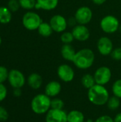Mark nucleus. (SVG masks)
Wrapping results in <instances>:
<instances>
[{
  "instance_id": "1",
  "label": "nucleus",
  "mask_w": 121,
  "mask_h": 122,
  "mask_svg": "<svg viewBox=\"0 0 121 122\" xmlns=\"http://www.w3.org/2000/svg\"><path fill=\"white\" fill-rule=\"evenodd\" d=\"M95 61V54L92 49L84 48L76 51L73 63L79 69L85 70L91 68Z\"/></svg>"
},
{
  "instance_id": "2",
  "label": "nucleus",
  "mask_w": 121,
  "mask_h": 122,
  "mask_svg": "<svg viewBox=\"0 0 121 122\" xmlns=\"http://www.w3.org/2000/svg\"><path fill=\"white\" fill-rule=\"evenodd\" d=\"M109 92L105 86L95 84L88 89V99L91 103L96 106H103L109 99Z\"/></svg>"
},
{
  "instance_id": "3",
  "label": "nucleus",
  "mask_w": 121,
  "mask_h": 122,
  "mask_svg": "<svg viewBox=\"0 0 121 122\" xmlns=\"http://www.w3.org/2000/svg\"><path fill=\"white\" fill-rule=\"evenodd\" d=\"M51 97L46 94H39L32 99L31 108L36 114H44L51 109Z\"/></svg>"
},
{
  "instance_id": "4",
  "label": "nucleus",
  "mask_w": 121,
  "mask_h": 122,
  "mask_svg": "<svg viewBox=\"0 0 121 122\" xmlns=\"http://www.w3.org/2000/svg\"><path fill=\"white\" fill-rule=\"evenodd\" d=\"M101 30L106 34H113L120 28L118 19L113 15H106L100 21Z\"/></svg>"
},
{
  "instance_id": "5",
  "label": "nucleus",
  "mask_w": 121,
  "mask_h": 122,
  "mask_svg": "<svg viewBox=\"0 0 121 122\" xmlns=\"http://www.w3.org/2000/svg\"><path fill=\"white\" fill-rule=\"evenodd\" d=\"M42 21L41 16L34 11H27L22 17L23 26L29 31L37 30Z\"/></svg>"
},
{
  "instance_id": "6",
  "label": "nucleus",
  "mask_w": 121,
  "mask_h": 122,
  "mask_svg": "<svg viewBox=\"0 0 121 122\" xmlns=\"http://www.w3.org/2000/svg\"><path fill=\"white\" fill-rule=\"evenodd\" d=\"M93 76L96 84L105 86L111 81L112 72L109 67L106 66H102L95 71Z\"/></svg>"
},
{
  "instance_id": "7",
  "label": "nucleus",
  "mask_w": 121,
  "mask_h": 122,
  "mask_svg": "<svg viewBox=\"0 0 121 122\" xmlns=\"http://www.w3.org/2000/svg\"><path fill=\"white\" fill-rule=\"evenodd\" d=\"M74 17L78 24L86 25L89 24L92 20L93 11L90 7L82 6L76 11Z\"/></svg>"
},
{
  "instance_id": "8",
  "label": "nucleus",
  "mask_w": 121,
  "mask_h": 122,
  "mask_svg": "<svg viewBox=\"0 0 121 122\" xmlns=\"http://www.w3.org/2000/svg\"><path fill=\"white\" fill-rule=\"evenodd\" d=\"M8 81L14 89H21L26 83V78L21 71L18 69H11L9 72Z\"/></svg>"
},
{
  "instance_id": "9",
  "label": "nucleus",
  "mask_w": 121,
  "mask_h": 122,
  "mask_svg": "<svg viewBox=\"0 0 121 122\" xmlns=\"http://www.w3.org/2000/svg\"><path fill=\"white\" fill-rule=\"evenodd\" d=\"M49 24L53 31L56 33H63L68 27L67 19L61 14H55L51 16Z\"/></svg>"
},
{
  "instance_id": "10",
  "label": "nucleus",
  "mask_w": 121,
  "mask_h": 122,
  "mask_svg": "<svg viewBox=\"0 0 121 122\" xmlns=\"http://www.w3.org/2000/svg\"><path fill=\"white\" fill-rule=\"evenodd\" d=\"M57 75L62 81L69 83L73 80L75 77V71L70 65L63 64L58 66L57 69Z\"/></svg>"
},
{
  "instance_id": "11",
  "label": "nucleus",
  "mask_w": 121,
  "mask_h": 122,
  "mask_svg": "<svg viewBox=\"0 0 121 122\" xmlns=\"http://www.w3.org/2000/svg\"><path fill=\"white\" fill-rule=\"evenodd\" d=\"M97 49L102 56L111 55L113 50V44L108 36H101L97 41Z\"/></svg>"
},
{
  "instance_id": "12",
  "label": "nucleus",
  "mask_w": 121,
  "mask_h": 122,
  "mask_svg": "<svg viewBox=\"0 0 121 122\" xmlns=\"http://www.w3.org/2000/svg\"><path fill=\"white\" fill-rule=\"evenodd\" d=\"M67 114L63 109H51L46 114V122H68Z\"/></svg>"
},
{
  "instance_id": "13",
  "label": "nucleus",
  "mask_w": 121,
  "mask_h": 122,
  "mask_svg": "<svg viewBox=\"0 0 121 122\" xmlns=\"http://www.w3.org/2000/svg\"><path fill=\"white\" fill-rule=\"evenodd\" d=\"M71 32L74 36V39L76 41L81 42L87 41L91 36L90 31L86 25L76 24L75 26L73 27Z\"/></svg>"
},
{
  "instance_id": "14",
  "label": "nucleus",
  "mask_w": 121,
  "mask_h": 122,
  "mask_svg": "<svg viewBox=\"0 0 121 122\" xmlns=\"http://www.w3.org/2000/svg\"><path fill=\"white\" fill-rule=\"evenodd\" d=\"M61 91V85L57 81H51L45 86L44 94L49 97H56Z\"/></svg>"
},
{
  "instance_id": "15",
  "label": "nucleus",
  "mask_w": 121,
  "mask_h": 122,
  "mask_svg": "<svg viewBox=\"0 0 121 122\" xmlns=\"http://www.w3.org/2000/svg\"><path fill=\"white\" fill-rule=\"evenodd\" d=\"M58 4V0H36L35 9L51 11L55 9Z\"/></svg>"
},
{
  "instance_id": "16",
  "label": "nucleus",
  "mask_w": 121,
  "mask_h": 122,
  "mask_svg": "<svg viewBox=\"0 0 121 122\" xmlns=\"http://www.w3.org/2000/svg\"><path fill=\"white\" fill-rule=\"evenodd\" d=\"M76 51L71 44H63L61 48V55L66 61L73 62Z\"/></svg>"
},
{
  "instance_id": "17",
  "label": "nucleus",
  "mask_w": 121,
  "mask_h": 122,
  "mask_svg": "<svg viewBox=\"0 0 121 122\" xmlns=\"http://www.w3.org/2000/svg\"><path fill=\"white\" fill-rule=\"evenodd\" d=\"M27 83L31 89L36 90L41 86L43 84V79L38 73H32L28 76Z\"/></svg>"
},
{
  "instance_id": "18",
  "label": "nucleus",
  "mask_w": 121,
  "mask_h": 122,
  "mask_svg": "<svg viewBox=\"0 0 121 122\" xmlns=\"http://www.w3.org/2000/svg\"><path fill=\"white\" fill-rule=\"evenodd\" d=\"M68 122H84L85 116L78 110H71L67 114Z\"/></svg>"
},
{
  "instance_id": "19",
  "label": "nucleus",
  "mask_w": 121,
  "mask_h": 122,
  "mask_svg": "<svg viewBox=\"0 0 121 122\" xmlns=\"http://www.w3.org/2000/svg\"><path fill=\"white\" fill-rule=\"evenodd\" d=\"M37 30L39 34L43 37H49L53 32L49 22L48 23L45 21H42Z\"/></svg>"
},
{
  "instance_id": "20",
  "label": "nucleus",
  "mask_w": 121,
  "mask_h": 122,
  "mask_svg": "<svg viewBox=\"0 0 121 122\" xmlns=\"http://www.w3.org/2000/svg\"><path fill=\"white\" fill-rule=\"evenodd\" d=\"M11 20V11L6 6H0V23L6 24Z\"/></svg>"
},
{
  "instance_id": "21",
  "label": "nucleus",
  "mask_w": 121,
  "mask_h": 122,
  "mask_svg": "<svg viewBox=\"0 0 121 122\" xmlns=\"http://www.w3.org/2000/svg\"><path fill=\"white\" fill-rule=\"evenodd\" d=\"M81 81V84L83 85V86L85 89H91L95 84H96L93 75H92L91 74H84L82 76Z\"/></svg>"
},
{
  "instance_id": "22",
  "label": "nucleus",
  "mask_w": 121,
  "mask_h": 122,
  "mask_svg": "<svg viewBox=\"0 0 121 122\" xmlns=\"http://www.w3.org/2000/svg\"><path fill=\"white\" fill-rule=\"evenodd\" d=\"M106 105H107V107L110 110L115 111L118 109L121 105V99L113 95V97L109 98V99L107 102Z\"/></svg>"
},
{
  "instance_id": "23",
  "label": "nucleus",
  "mask_w": 121,
  "mask_h": 122,
  "mask_svg": "<svg viewBox=\"0 0 121 122\" xmlns=\"http://www.w3.org/2000/svg\"><path fill=\"white\" fill-rule=\"evenodd\" d=\"M60 39L63 44H71L75 39L71 31H65L63 33H61Z\"/></svg>"
},
{
  "instance_id": "24",
  "label": "nucleus",
  "mask_w": 121,
  "mask_h": 122,
  "mask_svg": "<svg viewBox=\"0 0 121 122\" xmlns=\"http://www.w3.org/2000/svg\"><path fill=\"white\" fill-rule=\"evenodd\" d=\"M20 6L26 10H31L35 8L36 0H19Z\"/></svg>"
},
{
  "instance_id": "25",
  "label": "nucleus",
  "mask_w": 121,
  "mask_h": 122,
  "mask_svg": "<svg viewBox=\"0 0 121 122\" xmlns=\"http://www.w3.org/2000/svg\"><path fill=\"white\" fill-rule=\"evenodd\" d=\"M64 107V102L63 101L57 97H54L51 99V109H63Z\"/></svg>"
},
{
  "instance_id": "26",
  "label": "nucleus",
  "mask_w": 121,
  "mask_h": 122,
  "mask_svg": "<svg viewBox=\"0 0 121 122\" xmlns=\"http://www.w3.org/2000/svg\"><path fill=\"white\" fill-rule=\"evenodd\" d=\"M112 92L114 96L121 99V79L114 81L112 85Z\"/></svg>"
},
{
  "instance_id": "27",
  "label": "nucleus",
  "mask_w": 121,
  "mask_h": 122,
  "mask_svg": "<svg viewBox=\"0 0 121 122\" xmlns=\"http://www.w3.org/2000/svg\"><path fill=\"white\" fill-rule=\"evenodd\" d=\"M7 7L11 12H16L19 9L21 6L19 0H9Z\"/></svg>"
},
{
  "instance_id": "28",
  "label": "nucleus",
  "mask_w": 121,
  "mask_h": 122,
  "mask_svg": "<svg viewBox=\"0 0 121 122\" xmlns=\"http://www.w3.org/2000/svg\"><path fill=\"white\" fill-rule=\"evenodd\" d=\"M9 72L5 66H0V84H3L5 81L8 80Z\"/></svg>"
},
{
  "instance_id": "29",
  "label": "nucleus",
  "mask_w": 121,
  "mask_h": 122,
  "mask_svg": "<svg viewBox=\"0 0 121 122\" xmlns=\"http://www.w3.org/2000/svg\"><path fill=\"white\" fill-rule=\"evenodd\" d=\"M111 56L113 59L116 61H121V47H117L113 49V51L111 54Z\"/></svg>"
},
{
  "instance_id": "30",
  "label": "nucleus",
  "mask_w": 121,
  "mask_h": 122,
  "mask_svg": "<svg viewBox=\"0 0 121 122\" xmlns=\"http://www.w3.org/2000/svg\"><path fill=\"white\" fill-rule=\"evenodd\" d=\"M9 113L3 107L0 106V122H6L9 119Z\"/></svg>"
},
{
  "instance_id": "31",
  "label": "nucleus",
  "mask_w": 121,
  "mask_h": 122,
  "mask_svg": "<svg viewBox=\"0 0 121 122\" xmlns=\"http://www.w3.org/2000/svg\"><path fill=\"white\" fill-rule=\"evenodd\" d=\"M7 95V89L4 84H0V102L4 101Z\"/></svg>"
},
{
  "instance_id": "32",
  "label": "nucleus",
  "mask_w": 121,
  "mask_h": 122,
  "mask_svg": "<svg viewBox=\"0 0 121 122\" xmlns=\"http://www.w3.org/2000/svg\"><path fill=\"white\" fill-rule=\"evenodd\" d=\"M94 122H114V119L108 115H102L98 117Z\"/></svg>"
},
{
  "instance_id": "33",
  "label": "nucleus",
  "mask_w": 121,
  "mask_h": 122,
  "mask_svg": "<svg viewBox=\"0 0 121 122\" xmlns=\"http://www.w3.org/2000/svg\"><path fill=\"white\" fill-rule=\"evenodd\" d=\"M67 21H68V26L69 25V26H75L76 24H78L74 16H72V17L69 18V19L67 20Z\"/></svg>"
},
{
  "instance_id": "34",
  "label": "nucleus",
  "mask_w": 121,
  "mask_h": 122,
  "mask_svg": "<svg viewBox=\"0 0 121 122\" xmlns=\"http://www.w3.org/2000/svg\"><path fill=\"white\" fill-rule=\"evenodd\" d=\"M13 94L14 96L19 97L21 95V90L20 88H17V89H14L13 90Z\"/></svg>"
},
{
  "instance_id": "35",
  "label": "nucleus",
  "mask_w": 121,
  "mask_h": 122,
  "mask_svg": "<svg viewBox=\"0 0 121 122\" xmlns=\"http://www.w3.org/2000/svg\"><path fill=\"white\" fill-rule=\"evenodd\" d=\"M91 1H92L93 4H95L99 6V5L103 4L106 1V0H91Z\"/></svg>"
},
{
  "instance_id": "36",
  "label": "nucleus",
  "mask_w": 121,
  "mask_h": 122,
  "mask_svg": "<svg viewBox=\"0 0 121 122\" xmlns=\"http://www.w3.org/2000/svg\"><path fill=\"white\" fill-rule=\"evenodd\" d=\"M113 119H114V122H121V112L117 114Z\"/></svg>"
},
{
  "instance_id": "37",
  "label": "nucleus",
  "mask_w": 121,
  "mask_h": 122,
  "mask_svg": "<svg viewBox=\"0 0 121 122\" xmlns=\"http://www.w3.org/2000/svg\"><path fill=\"white\" fill-rule=\"evenodd\" d=\"M84 122H94L93 120H91V119H88V120H87V121H85Z\"/></svg>"
},
{
  "instance_id": "38",
  "label": "nucleus",
  "mask_w": 121,
  "mask_h": 122,
  "mask_svg": "<svg viewBox=\"0 0 121 122\" xmlns=\"http://www.w3.org/2000/svg\"><path fill=\"white\" fill-rule=\"evenodd\" d=\"M1 38L0 36V45H1Z\"/></svg>"
}]
</instances>
